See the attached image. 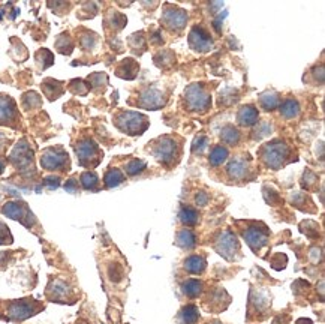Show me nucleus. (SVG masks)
<instances>
[{
	"label": "nucleus",
	"instance_id": "8",
	"mask_svg": "<svg viewBox=\"0 0 325 324\" xmlns=\"http://www.w3.org/2000/svg\"><path fill=\"white\" fill-rule=\"evenodd\" d=\"M2 213L6 215L11 219L20 221L26 227H32L35 224V216L28 210L27 204L20 201H9L2 207Z\"/></svg>",
	"mask_w": 325,
	"mask_h": 324
},
{
	"label": "nucleus",
	"instance_id": "43",
	"mask_svg": "<svg viewBox=\"0 0 325 324\" xmlns=\"http://www.w3.org/2000/svg\"><path fill=\"white\" fill-rule=\"evenodd\" d=\"M44 185L48 186L50 189H55V188H58V185H60V179L51 176V177H47V179L44 180Z\"/></svg>",
	"mask_w": 325,
	"mask_h": 324
},
{
	"label": "nucleus",
	"instance_id": "41",
	"mask_svg": "<svg viewBox=\"0 0 325 324\" xmlns=\"http://www.w3.org/2000/svg\"><path fill=\"white\" fill-rule=\"evenodd\" d=\"M88 83H90V86L96 87V86H102V89L107 86L108 83V78L104 72H95L93 75L88 77Z\"/></svg>",
	"mask_w": 325,
	"mask_h": 324
},
{
	"label": "nucleus",
	"instance_id": "14",
	"mask_svg": "<svg viewBox=\"0 0 325 324\" xmlns=\"http://www.w3.org/2000/svg\"><path fill=\"white\" fill-rule=\"evenodd\" d=\"M20 116L17 111V104L11 96L0 95V125L17 126Z\"/></svg>",
	"mask_w": 325,
	"mask_h": 324
},
{
	"label": "nucleus",
	"instance_id": "17",
	"mask_svg": "<svg viewBox=\"0 0 325 324\" xmlns=\"http://www.w3.org/2000/svg\"><path fill=\"white\" fill-rule=\"evenodd\" d=\"M139 71V65L138 62H135L134 59H125V60L120 62V65L115 69V75L125 78V80H134L136 77Z\"/></svg>",
	"mask_w": 325,
	"mask_h": 324
},
{
	"label": "nucleus",
	"instance_id": "46",
	"mask_svg": "<svg viewBox=\"0 0 325 324\" xmlns=\"http://www.w3.org/2000/svg\"><path fill=\"white\" fill-rule=\"evenodd\" d=\"M65 189L68 191V192H77V182L74 180V179H71V180H68L66 182V185H65Z\"/></svg>",
	"mask_w": 325,
	"mask_h": 324
},
{
	"label": "nucleus",
	"instance_id": "45",
	"mask_svg": "<svg viewBox=\"0 0 325 324\" xmlns=\"http://www.w3.org/2000/svg\"><path fill=\"white\" fill-rule=\"evenodd\" d=\"M150 41H152L153 44H158V45H159V44H163V39L161 38V30H159V29H156V30L150 35Z\"/></svg>",
	"mask_w": 325,
	"mask_h": 324
},
{
	"label": "nucleus",
	"instance_id": "30",
	"mask_svg": "<svg viewBox=\"0 0 325 324\" xmlns=\"http://www.w3.org/2000/svg\"><path fill=\"white\" fill-rule=\"evenodd\" d=\"M155 62L161 68H169L175 63V54L171 50H162L155 56Z\"/></svg>",
	"mask_w": 325,
	"mask_h": 324
},
{
	"label": "nucleus",
	"instance_id": "48",
	"mask_svg": "<svg viewBox=\"0 0 325 324\" xmlns=\"http://www.w3.org/2000/svg\"><path fill=\"white\" fill-rule=\"evenodd\" d=\"M3 170H5V161H3L2 158H0V174L3 173Z\"/></svg>",
	"mask_w": 325,
	"mask_h": 324
},
{
	"label": "nucleus",
	"instance_id": "23",
	"mask_svg": "<svg viewBox=\"0 0 325 324\" xmlns=\"http://www.w3.org/2000/svg\"><path fill=\"white\" fill-rule=\"evenodd\" d=\"M69 294V288L65 282L62 281H54L50 287H48V296H51V299L55 300H62Z\"/></svg>",
	"mask_w": 325,
	"mask_h": 324
},
{
	"label": "nucleus",
	"instance_id": "25",
	"mask_svg": "<svg viewBox=\"0 0 325 324\" xmlns=\"http://www.w3.org/2000/svg\"><path fill=\"white\" fill-rule=\"evenodd\" d=\"M177 245H179L180 248L183 249H190L196 245V237L193 231L190 230H182L179 234H177Z\"/></svg>",
	"mask_w": 325,
	"mask_h": 324
},
{
	"label": "nucleus",
	"instance_id": "13",
	"mask_svg": "<svg viewBox=\"0 0 325 324\" xmlns=\"http://www.w3.org/2000/svg\"><path fill=\"white\" fill-rule=\"evenodd\" d=\"M269 230L265 225H262V228H259L258 225H252L249 227L244 233H243V237L246 240V243L250 246V249L253 252H258L261 248H264L269 242Z\"/></svg>",
	"mask_w": 325,
	"mask_h": 324
},
{
	"label": "nucleus",
	"instance_id": "3",
	"mask_svg": "<svg viewBox=\"0 0 325 324\" xmlns=\"http://www.w3.org/2000/svg\"><path fill=\"white\" fill-rule=\"evenodd\" d=\"M185 101L188 108L195 113H205L212 107V95L201 83L188 86V89L185 90Z\"/></svg>",
	"mask_w": 325,
	"mask_h": 324
},
{
	"label": "nucleus",
	"instance_id": "10",
	"mask_svg": "<svg viewBox=\"0 0 325 324\" xmlns=\"http://www.w3.org/2000/svg\"><path fill=\"white\" fill-rule=\"evenodd\" d=\"M136 104L147 110H161L166 104V95L156 87H145L139 92Z\"/></svg>",
	"mask_w": 325,
	"mask_h": 324
},
{
	"label": "nucleus",
	"instance_id": "26",
	"mask_svg": "<svg viewBox=\"0 0 325 324\" xmlns=\"http://www.w3.org/2000/svg\"><path fill=\"white\" fill-rule=\"evenodd\" d=\"M220 138L223 143H226L229 146H235L240 141V131L232 125H228L220 131Z\"/></svg>",
	"mask_w": 325,
	"mask_h": 324
},
{
	"label": "nucleus",
	"instance_id": "47",
	"mask_svg": "<svg viewBox=\"0 0 325 324\" xmlns=\"http://www.w3.org/2000/svg\"><path fill=\"white\" fill-rule=\"evenodd\" d=\"M295 324H312V320H309V318H300V320L295 321Z\"/></svg>",
	"mask_w": 325,
	"mask_h": 324
},
{
	"label": "nucleus",
	"instance_id": "28",
	"mask_svg": "<svg viewBox=\"0 0 325 324\" xmlns=\"http://www.w3.org/2000/svg\"><path fill=\"white\" fill-rule=\"evenodd\" d=\"M123 180H125V174L120 170H117V168H111L109 171H107L105 177H104V182H105L107 188L119 186Z\"/></svg>",
	"mask_w": 325,
	"mask_h": 324
},
{
	"label": "nucleus",
	"instance_id": "1",
	"mask_svg": "<svg viewBox=\"0 0 325 324\" xmlns=\"http://www.w3.org/2000/svg\"><path fill=\"white\" fill-rule=\"evenodd\" d=\"M291 149L289 146L282 141V140H273L261 147L259 150V158L261 161L271 170H279L282 168L289 158Z\"/></svg>",
	"mask_w": 325,
	"mask_h": 324
},
{
	"label": "nucleus",
	"instance_id": "9",
	"mask_svg": "<svg viewBox=\"0 0 325 324\" xmlns=\"http://www.w3.org/2000/svg\"><path fill=\"white\" fill-rule=\"evenodd\" d=\"M68 153L62 147H48L41 155V165L48 171H54L68 165Z\"/></svg>",
	"mask_w": 325,
	"mask_h": 324
},
{
	"label": "nucleus",
	"instance_id": "15",
	"mask_svg": "<svg viewBox=\"0 0 325 324\" xmlns=\"http://www.w3.org/2000/svg\"><path fill=\"white\" fill-rule=\"evenodd\" d=\"M11 161L18 168H27L33 161V152L26 140H21L11 152Z\"/></svg>",
	"mask_w": 325,
	"mask_h": 324
},
{
	"label": "nucleus",
	"instance_id": "21",
	"mask_svg": "<svg viewBox=\"0 0 325 324\" xmlns=\"http://www.w3.org/2000/svg\"><path fill=\"white\" fill-rule=\"evenodd\" d=\"M279 111L285 119H294V117H297L300 114V104H298L297 99L288 98L283 102H280Z\"/></svg>",
	"mask_w": 325,
	"mask_h": 324
},
{
	"label": "nucleus",
	"instance_id": "42",
	"mask_svg": "<svg viewBox=\"0 0 325 324\" xmlns=\"http://www.w3.org/2000/svg\"><path fill=\"white\" fill-rule=\"evenodd\" d=\"M12 242V236L8 230V227L0 221V245L2 243H11Z\"/></svg>",
	"mask_w": 325,
	"mask_h": 324
},
{
	"label": "nucleus",
	"instance_id": "22",
	"mask_svg": "<svg viewBox=\"0 0 325 324\" xmlns=\"http://www.w3.org/2000/svg\"><path fill=\"white\" fill-rule=\"evenodd\" d=\"M207 267V261L201 255H190L185 261V269L192 275H201Z\"/></svg>",
	"mask_w": 325,
	"mask_h": 324
},
{
	"label": "nucleus",
	"instance_id": "16",
	"mask_svg": "<svg viewBox=\"0 0 325 324\" xmlns=\"http://www.w3.org/2000/svg\"><path fill=\"white\" fill-rule=\"evenodd\" d=\"M258 108L255 105H244L237 113V122L240 126H253L258 123Z\"/></svg>",
	"mask_w": 325,
	"mask_h": 324
},
{
	"label": "nucleus",
	"instance_id": "11",
	"mask_svg": "<svg viewBox=\"0 0 325 324\" xmlns=\"http://www.w3.org/2000/svg\"><path fill=\"white\" fill-rule=\"evenodd\" d=\"M42 306H39L35 300L32 299H24V300H15L9 305L8 314L11 320L15 321H23L28 317L35 315Z\"/></svg>",
	"mask_w": 325,
	"mask_h": 324
},
{
	"label": "nucleus",
	"instance_id": "20",
	"mask_svg": "<svg viewBox=\"0 0 325 324\" xmlns=\"http://www.w3.org/2000/svg\"><path fill=\"white\" fill-rule=\"evenodd\" d=\"M226 171H228L231 179H235V180L244 179V176L247 174V164L243 159H232L229 162Z\"/></svg>",
	"mask_w": 325,
	"mask_h": 324
},
{
	"label": "nucleus",
	"instance_id": "32",
	"mask_svg": "<svg viewBox=\"0 0 325 324\" xmlns=\"http://www.w3.org/2000/svg\"><path fill=\"white\" fill-rule=\"evenodd\" d=\"M226 158H228V149H226V147H223V146H216V147H213V150H212V153H210L209 161H210L212 165L219 167V165H222V164L226 161Z\"/></svg>",
	"mask_w": 325,
	"mask_h": 324
},
{
	"label": "nucleus",
	"instance_id": "31",
	"mask_svg": "<svg viewBox=\"0 0 325 324\" xmlns=\"http://www.w3.org/2000/svg\"><path fill=\"white\" fill-rule=\"evenodd\" d=\"M182 288H183V293L186 294L188 297L195 299L202 293V282L198 281V279H189L183 284Z\"/></svg>",
	"mask_w": 325,
	"mask_h": 324
},
{
	"label": "nucleus",
	"instance_id": "39",
	"mask_svg": "<svg viewBox=\"0 0 325 324\" xmlns=\"http://www.w3.org/2000/svg\"><path fill=\"white\" fill-rule=\"evenodd\" d=\"M209 143L210 141H209V138H207L205 135H198L195 138L193 144H192V153H202L207 149Z\"/></svg>",
	"mask_w": 325,
	"mask_h": 324
},
{
	"label": "nucleus",
	"instance_id": "7",
	"mask_svg": "<svg viewBox=\"0 0 325 324\" xmlns=\"http://www.w3.org/2000/svg\"><path fill=\"white\" fill-rule=\"evenodd\" d=\"M215 248L225 260L232 261L235 258V254L240 252V243L237 240V236L231 231H222L215 242Z\"/></svg>",
	"mask_w": 325,
	"mask_h": 324
},
{
	"label": "nucleus",
	"instance_id": "29",
	"mask_svg": "<svg viewBox=\"0 0 325 324\" xmlns=\"http://www.w3.org/2000/svg\"><path fill=\"white\" fill-rule=\"evenodd\" d=\"M35 59H36V65H38L39 69H47L48 66H51L54 63V56L47 48H42V50L36 51Z\"/></svg>",
	"mask_w": 325,
	"mask_h": 324
},
{
	"label": "nucleus",
	"instance_id": "36",
	"mask_svg": "<svg viewBox=\"0 0 325 324\" xmlns=\"http://www.w3.org/2000/svg\"><path fill=\"white\" fill-rule=\"evenodd\" d=\"M23 107L26 110H33L41 107V98L36 92H27L23 95Z\"/></svg>",
	"mask_w": 325,
	"mask_h": 324
},
{
	"label": "nucleus",
	"instance_id": "19",
	"mask_svg": "<svg viewBox=\"0 0 325 324\" xmlns=\"http://www.w3.org/2000/svg\"><path fill=\"white\" fill-rule=\"evenodd\" d=\"M280 96L279 93L273 92V90H267L259 95V105L265 110V111H273L276 108H279L280 105Z\"/></svg>",
	"mask_w": 325,
	"mask_h": 324
},
{
	"label": "nucleus",
	"instance_id": "44",
	"mask_svg": "<svg viewBox=\"0 0 325 324\" xmlns=\"http://www.w3.org/2000/svg\"><path fill=\"white\" fill-rule=\"evenodd\" d=\"M195 201L198 206H205L207 203H209V195H207L205 192H198L195 197Z\"/></svg>",
	"mask_w": 325,
	"mask_h": 324
},
{
	"label": "nucleus",
	"instance_id": "4",
	"mask_svg": "<svg viewBox=\"0 0 325 324\" xmlns=\"http://www.w3.org/2000/svg\"><path fill=\"white\" fill-rule=\"evenodd\" d=\"M152 146H153L152 147L153 156L165 165H169L174 161V158L177 156V152H179L177 141L172 137H168V135L159 137Z\"/></svg>",
	"mask_w": 325,
	"mask_h": 324
},
{
	"label": "nucleus",
	"instance_id": "6",
	"mask_svg": "<svg viewBox=\"0 0 325 324\" xmlns=\"http://www.w3.org/2000/svg\"><path fill=\"white\" fill-rule=\"evenodd\" d=\"M161 23L171 32H180L185 29L188 23V12L182 8H177L172 5H166L165 11L161 17Z\"/></svg>",
	"mask_w": 325,
	"mask_h": 324
},
{
	"label": "nucleus",
	"instance_id": "18",
	"mask_svg": "<svg viewBox=\"0 0 325 324\" xmlns=\"http://www.w3.org/2000/svg\"><path fill=\"white\" fill-rule=\"evenodd\" d=\"M41 87H42V90H44L45 96H47L50 101L57 99L58 96L63 93V84H62L60 81L53 80V78H47V80L41 84Z\"/></svg>",
	"mask_w": 325,
	"mask_h": 324
},
{
	"label": "nucleus",
	"instance_id": "24",
	"mask_svg": "<svg viewBox=\"0 0 325 324\" xmlns=\"http://www.w3.org/2000/svg\"><path fill=\"white\" fill-rule=\"evenodd\" d=\"M179 219L182 224L185 225H196L198 221H199V213L193 209V207H189V206H183L179 212Z\"/></svg>",
	"mask_w": 325,
	"mask_h": 324
},
{
	"label": "nucleus",
	"instance_id": "34",
	"mask_svg": "<svg viewBox=\"0 0 325 324\" xmlns=\"http://www.w3.org/2000/svg\"><path fill=\"white\" fill-rule=\"evenodd\" d=\"M55 48L60 51L62 54H71L72 50H74V42H72V38L68 35V33H63L57 38L55 41Z\"/></svg>",
	"mask_w": 325,
	"mask_h": 324
},
{
	"label": "nucleus",
	"instance_id": "40",
	"mask_svg": "<svg viewBox=\"0 0 325 324\" xmlns=\"http://www.w3.org/2000/svg\"><path fill=\"white\" fill-rule=\"evenodd\" d=\"M271 125L269 123V122H261V123H258V128L253 131V138L255 140H261V138H264V137H267L270 132H271Z\"/></svg>",
	"mask_w": 325,
	"mask_h": 324
},
{
	"label": "nucleus",
	"instance_id": "5",
	"mask_svg": "<svg viewBox=\"0 0 325 324\" xmlns=\"http://www.w3.org/2000/svg\"><path fill=\"white\" fill-rule=\"evenodd\" d=\"M75 152L77 156L80 159L81 165L85 167H93L96 164H99L101 161V152H99V147L98 144L92 140V138H82L77 143L75 146Z\"/></svg>",
	"mask_w": 325,
	"mask_h": 324
},
{
	"label": "nucleus",
	"instance_id": "38",
	"mask_svg": "<svg viewBox=\"0 0 325 324\" xmlns=\"http://www.w3.org/2000/svg\"><path fill=\"white\" fill-rule=\"evenodd\" d=\"M147 164L145 161H141V159H132L131 162L126 164V173L129 176H136L139 173H142L145 170Z\"/></svg>",
	"mask_w": 325,
	"mask_h": 324
},
{
	"label": "nucleus",
	"instance_id": "33",
	"mask_svg": "<svg viewBox=\"0 0 325 324\" xmlns=\"http://www.w3.org/2000/svg\"><path fill=\"white\" fill-rule=\"evenodd\" d=\"M98 183H99V179H98V174L93 173V171H85L81 174V185L84 189H90V191H95L98 189Z\"/></svg>",
	"mask_w": 325,
	"mask_h": 324
},
{
	"label": "nucleus",
	"instance_id": "2",
	"mask_svg": "<svg viewBox=\"0 0 325 324\" xmlns=\"http://www.w3.org/2000/svg\"><path fill=\"white\" fill-rule=\"evenodd\" d=\"M114 125L119 128L122 132L135 137L145 132L150 126L149 119L136 111H122L114 117Z\"/></svg>",
	"mask_w": 325,
	"mask_h": 324
},
{
	"label": "nucleus",
	"instance_id": "12",
	"mask_svg": "<svg viewBox=\"0 0 325 324\" xmlns=\"http://www.w3.org/2000/svg\"><path fill=\"white\" fill-rule=\"evenodd\" d=\"M188 41H189V47L198 53H205L213 48V39L202 26L192 27V30L189 32V36H188Z\"/></svg>",
	"mask_w": 325,
	"mask_h": 324
},
{
	"label": "nucleus",
	"instance_id": "35",
	"mask_svg": "<svg viewBox=\"0 0 325 324\" xmlns=\"http://www.w3.org/2000/svg\"><path fill=\"white\" fill-rule=\"evenodd\" d=\"M129 47H131L135 53H138V50H139V53H144L145 48H147L145 38H144V32L134 33V35L129 38Z\"/></svg>",
	"mask_w": 325,
	"mask_h": 324
},
{
	"label": "nucleus",
	"instance_id": "37",
	"mask_svg": "<svg viewBox=\"0 0 325 324\" xmlns=\"http://www.w3.org/2000/svg\"><path fill=\"white\" fill-rule=\"evenodd\" d=\"M108 21H109V24L114 29H117V30H122V29L126 26V23H128L126 17L123 14H120V12H111L108 15Z\"/></svg>",
	"mask_w": 325,
	"mask_h": 324
},
{
	"label": "nucleus",
	"instance_id": "27",
	"mask_svg": "<svg viewBox=\"0 0 325 324\" xmlns=\"http://www.w3.org/2000/svg\"><path fill=\"white\" fill-rule=\"evenodd\" d=\"M180 320L183 324H196L199 320V311L195 305H186L180 312Z\"/></svg>",
	"mask_w": 325,
	"mask_h": 324
}]
</instances>
